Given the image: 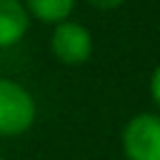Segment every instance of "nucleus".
Instances as JSON below:
<instances>
[{"instance_id": "0eeeda50", "label": "nucleus", "mask_w": 160, "mask_h": 160, "mask_svg": "<svg viewBox=\"0 0 160 160\" xmlns=\"http://www.w3.org/2000/svg\"><path fill=\"white\" fill-rule=\"evenodd\" d=\"M92 8H100V10H115V8H120L125 0H88Z\"/></svg>"}, {"instance_id": "f03ea898", "label": "nucleus", "mask_w": 160, "mask_h": 160, "mask_svg": "<svg viewBox=\"0 0 160 160\" xmlns=\"http://www.w3.org/2000/svg\"><path fill=\"white\" fill-rule=\"evenodd\" d=\"M120 148L125 160H160V115L138 112L120 132Z\"/></svg>"}, {"instance_id": "6e6552de", "label": "nucleus", "mask_w": 160, "mask_h": 160, "mask_svg": "<svg viewBox=\"0 0 160 160\" xmlns=\"http://www.w3.org/2000/svg\"><path fill=\"white\" fill-rule=\"evenodd\" d=\"M0 160H2V158H0Z\"/></svg>"}, {"instance_id": "39448f33", "label": "nucleus", "mask_w": 160, "mask_h": 160, "mask_svg": "<svg viewBox=\"0 0 160 160\" xmlns=\"http://www.w3.org/2000/svg\"><path fill=\"white\" fill-rule=\"evenodd\" d=\"M28 15H32L40 22L48 25H58L65 22L70 18V12L75 10V0H22Z\"/></svg>"}, {"instance_id": "423d86ee", "label": "nucleus", "mask_w": 160, "mask_h": 160, "mask_svg": "<svg viewBox=\"0 0 160 160\" xmlns=\"http://www.w3.org/2000/svg\"><path fill=\"white\" fill-rule=\"evenodd\" d=\"M150 98H152V102H155V108L160 110V65L152 70V75H150Z\"/></svg>"}, {"instance_id": "7ed1b4c3", "label": "nucleus", "mask_w": 160, "mask_h": 160, "mask_svg": "<svg viewBox=\"0 0 160 160\" xmlns=\"http://www.w3.org/2000/svg\"><path fill=\"white\" fill-rule=\"evenodd\" d=\"M50 50L58 62L78 68V65L88 62L92 55V35L85 25H80L75 20L58 22L50 35Z\"/></svg>"}, {"instance_id": "20e7f679", "label": "nucleus", "mask_w": 160, "mask_h": 160, "mask_svg": "<svg viewBox=\"0 0 160 160\" xmlns=\"http://www.w3.org/2000/svg\"><path fill=\"white\" fill-rule=\"evenodd\" d=\"M30 28V15L22 0H0V48L18 45Z\"/></svg>"}, {"instance_id": "f257e3e1", "label": "nucleus", "mask_w": 160, "mask_h": 160, "mask_svg": "<svg viewBox=\"0 0 160 160\" xmlns=\"http://www.w3.org/2000/svg\"><path fill=\"white\" fill-rule=\"evenodd\" d=\"M38 108L28 88L0 78V138H20L35 122Z\"/></svg>"}]
</instances>
